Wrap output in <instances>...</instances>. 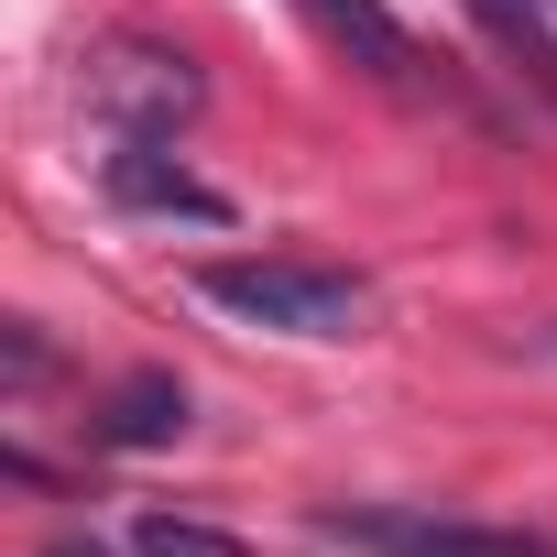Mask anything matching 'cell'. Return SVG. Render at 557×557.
Listing matches in <instances>:
<instances>
[{
	"label": "cell",
	"instance_id": "obj_1",
	"mask_svg": "<svg viewBox=\"0 0 557 557\" xmlns=\"http://www.w3.org/2000/svg\"><path fill=\"white\" fill-rule=\"evenodd\" d=\"M186 285L219 318L273 329V339H361L372 329V285L350 262H307V251H230V262H197Z\"/></svg>",
	"mask_w": 557,
	"mask_h": 557
},
{
	"label": "cell",
	"instance_id": "obj_2",
	"mask_svg": "<svg viewBox=\"0 0 557 557\" xmlns=\"http://www.w3.org/2000/svg\"><path fill=\"white\" fill-rule=\"evenodd\" d=\"M77 88H88V110L110 121V143H164V132H186V121L208 110L197 55H186V45H153V34H110Z\"/></svg>",
	"mask_w": 557,
	"mask_h": 557
},
{
	"label": "cell",
	"instance_id": "obj_3",
	"mask_svg": "<svg viewBox=\"0 0 557 557\" xmlns=\"http://www.w3.org/2000/svg\"><path fill=\"white\" fill-rule=\"evenodd\" d=\"M329 535H350V546H372V557H557L546 535H524V524H426V513H329Z\"/></svg>",
	"mask_w": 557,
	"mask_h": 557
},
{
	"label": "cell",
	"instance_id": "obj_4",
	"mask_svg": "<svg viewBox=\"0 0 557 557\" xmlns=\"http://www.w3.org/2000/svg\"><path fill=\"white\" fill-rule=\"evenodd\" d=\"M99 186H110V208H132V219H197V230H230V197H219L208 175H186L164 143H121V153L99 164Z\"/></svg>",
	"mask_w": 557,
	"mask_h": 557
},
{
	"label": "cell",
	"instance_id": "obj_5",
	"mask_svg": "<svg viewBox=\"0 0 557 557\" xmlns=\"http://www.w3.org/2000/svg\"><path fill=\"white\" fill-rule=\"evenodd\" d=\"M296 12H307L361 77H383V88H426V55H416V34L383 12V0H296Z\"/></svg>",
	"mask_w": 557,
	"mask_h": 557
},
{
	"label": "cell",
	"instance_id": "obj_6",
	"mask_svg": "<svg viewBox=\"0 0 557 557\" xmlns=\"http://www.w3.org/2000/svg\"><path fill=\"white\" fill-rule=\"evenodd\" d=\"M459 12L492 34V55L557 110V0H459Z\"/></svg>",
	"mask_w": 557,
	"mask_h": 557
},
{
	"label": "cell",
	"instance_id": "obj_7",
	"mask_svg": "<svg viewBox=\"0 0 557 557\" xmlns=\"http://www.w3.org/2000/svg\"><path fill=\"white\" fill-rule=\"evenodd\" d=\"M99 437H110V448H175V437H186V383H175V372H132V383H110Z\"/></svg>",
	"mask_w": 557,
	"mask_h": 557
},
{
	"label": "cell",
	"instance_id": "obj_8",
	"mask_svg": "<svg viewBox=\"0 0 557 557\" xmlns=\"http://www.w3.org/2000/svg\"><path fill=\"white\" fill-rule=\"evenodd\" d=\"M132 557H251L230 524H197V513H132Z\"/></svg>",
	"mask_w": 557,
	"mask_h": 557
},
{
	"label": "cell",
	"instance_id": "obj_9",
	"mask_svg": "<svg viewBox=\"0 0 557 557\" xmlns=\"http://www.w3.org/2000/svg\"><path fill=\"white\" fill-rule=\"evenodd\" d=\"M0 339H12V394H23V383H45V339H34V318H12Z\"/></svg>",
	"mask_w": 557,
	"mask_h": 557
},
{
	"label": "cell",
	"instance_id": "obj_10",
	"mask_svg": "<svg viewBox=\"0 0 557 557\" xmlns=\"http://www.w3.org/2000/svg\"><path fill=\"white\" fill-rule=\"evenodd\" d=\"M45 557H110V546H88V535H55V546H45Z\"/></svg>",
	"mask_w": 557,
	"mask_h": 557
},
{
	"label": "cell",
	"instance_id": "obj_11",
	"mask_svg": "<svg viewBox=\"0 0 557 557\" xmlns=\"http://www.w3.org/2000/svg\"><path fill=\"white\" fill-rule=\"evenodd\" d=\"M524 350H535V361H557V318H546V329H535V339H524Z\"/></svg>",
	"mask_w": 557,
	"mask_h": 557
}]
</instances>
